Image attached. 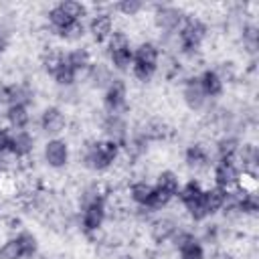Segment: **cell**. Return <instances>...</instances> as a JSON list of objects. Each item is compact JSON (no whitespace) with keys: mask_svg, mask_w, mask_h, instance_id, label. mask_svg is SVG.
<instances>
[{"mask_svg":"<svg viewBox=\"0 0 259 259\" xmlns=\"http://www.w3.org/2000/svg\"><path fill=\"white\" fill-rule=\"evenodd\" d=\"M119 146L109 140H95L83 150V164L91 170H107L119 158Z\"/></svg>","mask_w":259,"mask_h":259,"instance_id":"1","label":"cell"},{"mask_svg":"<svg viewBox=\"0 0 259 259\" xmlns=\"http://www.w3.org/2000/svg\"><path fill=\"white\" fill-rule=\"evenodd\" d=\"M178 42H180V49L184 53H196L198 47L202 45V40L206 38V24L200 20V18H184L182 26L178 28Z\"/></svg>","mask_w":259,"mask_h":259,"instance_id":"2","label":"cell"},{"mask_svg":"<svg viewBox=\"0 0 259 259\" xmlns=\"http://www.w3.org/2000/svg\"><path fill=\"white\" fill-rule=\"evenodd\" d=\"M172 241H174V247H176L178 253H180V259H204L202 241L196 239L192 233L178 229V231L174 233Z\"/></svg>","mask_w":259,"mask_h":259,"instance_id":"3","label":"cell"},{"mask_svg":"<svg viewBox=\"0 0 259 259\" xmlns=\"http://www.w3.org/2000/svg\"><path fill=\"white\" fill-rule=\"evenodd\" d=\"M125 97H127L125 83L121 79H113L105 87V97H103V107H105L107 115H121V111L127 105L125 103Z\"/></svg>","mask_w":259,"mask_h":259,"instance_id":"4","label":"cell"},{"mask_svg":"<svg viewBox=\"0 0 259 259\" xmlns=\"http://www.w3.org/2000/svg\"><path fill=\"white\" fill-rule=\"evenodd\" d=\"M105 198L103 200H95V202H85L81 204V227L85 233H95L103 221H105Z\"/></svg>","mask_w":259,"mask_h":259,"instance_id":"5","label":"cell"},{"mask_svg":"<svg viewBox=\"0 0 259 259\" xmlns=\"http://www.w3.org/2000/svg\"><path fill=\"white\" fill-rule=\"evenodd\" d=\"M154 22L160 30L164 32H174L182 26L184 22V14L180 8L176 6H158L154 12Z\"/></svg>","mask_w":259,"mask_h":259,"instance_id":"6","label":"cell"},{"mask_svg":"<svg viewBox=\"0 0 259 259\" xmlns=\"http://www.w3.org/2000/svg\"><path fill=\"white\" fill-rule=\"evenodd\" d=\"M101 127H103L105 140L113 142L119 148H123L127 144V123L121 115H105Z\"/></svg>","mask_w":259,"mask_h":259,"instance_id":"7","label":"cell"},{"mask_svg":"<svg viewBox=\"0 0 259 259\" xmlns=\"http://www.w3.org/2000/svg\"><path fill=\"white\" fill-rule=\"evenodd\" d=\"M45 162L51 168H63L69 162V146L65 140L53 138L45 146Z\"/></svg>","mask_w":259,"mask_h":259,"instance_id":"8","label":"cell"},{"mask_svg":"<svg viewBox=\"0 0 259 259\" xmlns=\"http://www.w3.org/2000/svg\"><path fill=\"white\" fill-rule=\"evenodd\" d=\"M40 127L49 136H59L67 127V115L61 107H47L40 115Z\"/></svg>","mask_w":259,"mask_h":259,"instance_id":"9","label":"cell"},{"mask_svg":"<svg viewBox=\"0 0 259 259\" xmlns=\"http://www.w3.org/2000/svg\"><path fill=\"white\" fill-rule=\"evenodd\" d=\"M214 182L219 188H231L237 184V178H239V168L235 164V160H219L217 166H214Z\"/></svg>","mask_w":259,"mask_h":259,"instance_id":"10","label":"cell"},{"mask_svg":"<svg viewBox=\"0 0 259 259\" xmlns=\"http://www.w3.org/2000/svg\"><path fill=\"white\" fill-rule=\"evenodd\" d=\"M34 150V138L26 132V130H16L10 134V154L18 160V158H28L30 152Z\"/></svg>","mask_w":259,"mask_h":259,"instance_id":"11","label":"cell"},{"mask_svg":"<svg viewBox=\"0 0 259 259\" xmlns=\"http://www.w3.org/2000/svg\"><path fill=\"white\" fill-rule=\"evenodd\" d=\"M182 99L190 109H200L206 103V95H204V91H202V87L198 83V77H190V79L184 81Z\"/></svg>","mask_w":259,"mask_h":259,"instance_id":"12","label":"cell"},{"mask_svg":"<svg viewBox=\"0 0 259 259\" xmlns=\"http://www.w3.org/2000/svg\"><path fill=\"white\" fill-rule=\"evenodd\" d=\"M178 223L170 217H162V219H156L152 225H150V235L156 243H166V241H172L174 233L178 231Z\"/></svg>","mask_w":259,"mask_h":259,"instance_id":"13","label":"cell"},{"mask_svg":"<svg viewBox=\"0 0 259 259\" xmlns=\"http://www.w3.org/2000/svg\"><path fill=\"white\" fill-rule=\"evenodd\" d=\"M111 30H113V20H111V16L105 14V12L95 14V16L91 18V22H89V32H91L93 40H97V42L107 40L109 34H111Z\"/></svg>","mask_w":259,"mask_h":259,"instance_id":"14","label":"cell"},{"mask_svg":"<svg viewBox=\"0 0 259 259\" xmlns=\"http://www.w3.org/2000/svg\"><path fill=\"white\" fill-rule=\"evenodd\" d=\"M32 101V89L26 83H10L6 85V103L8 105H28Z\"/></svg>","mask_w":259,"mask_h":259,"instance_id":"15","label":"cell"},{"mask_svg":"<svg viewBox=\"0 0 259 259\" xmlns=\"http://www.w3.org/2000/svg\"><path fill=\"white\" fill-rule=\"evenodd\" d=\"M184 162H186V166H188L190 170L198 172V170H204V168L208 166L210 158H208V152H206L204 146L192 144V146H188V150H186V154H184Z\"/></svg>","mask_w":259,"mask_h":259,"instance_id":"16","label":"cell"},{"mask_svg":"<svg viewBox=\"0 0 259 259\" xmlns=\"http://www.w3.org/2000/svg\"><path fill=\"white\" fill-rule=\"evenodd\" d=\"M198 83H200V87H202L206 97H219L223 93V89H225V83L221 81V77L212 69L202 71V75L198 77Z\"/></svg>","mask_w":259,"mask_h":259,"instance_id":"17","label":"cell"},{"mask_svg":"<svg viewBox=\"0 0 259 259\" xmlns=\"http://www.w3.org/2000/svg\"><path fill=\"white\" fill-rule=\"evenodd\" d=\"M225 196H227V190L225 188H219V186H212V188H206L202 192V202H204V208L210 214L223 210V204H225Z\"/></svg>","mask_w":259,"mask_h":259,"instance_id":"18","label":"cell"},{"mask_svg":"<svg viewBox=\"0 0 259 259\" xmlns=\"http://www.w3.org/2000/svg\"><path fill=\"white\" fill-rule=\"evenodd\" d=\"M154 188L160 190V192H164V194H168V196L172 198V196H176L178 190H180V180H178V176H176L172 170H162V172L158 174V178H156Z\"/></svg>","mask_w":259,"mask_h":259,"instance_id":"19","label":"cell"},{"mask_svg":"<svg viewBox=\"0 0 259 259\" xmlns=\"http://www.w3.org/2000/svg\"><path fill=\"white\" fill-rule=\"evenodd\" d=\"M158 59H160V51L154 42H142L134 51V61L136 63H144V65H150V67L158 69Z\"/></svg>","mask_w":259,"mask_h":259,"instance_id":"20","label":"cell"},{"mask_svg":"<svg viewBox=\"0 0 259 259\" xmlns=\"http://www.w3.org/2000/svg\"><path fill=\"white\" fill-rule=\"evenodd\" d=\"M152 194H154V186L150 182H146V180H138V182H134L130 186V196L140 206H148L150 200H152Z\"/></svg>","mask_w":259,"mask_h":259,"instance_id":"21","label":"cell"},{"mask_svg":"<svg viewBox=\"0 0 259 259\" xmlns=\"http://www.w3.org/2000/svg\"><path fill=\"white\" fill-rule=\"evenodd\" d=\"M65 61L67 65L75 71V73H81V71H87L91 67V55L87 49H75L71 53L65 55Z\"/></svg>","mask_w":259,"mask_h":259,"instance_id":"22","label":"cell"},{"mask_svg":"<svg viewBox=\"0 0 259 259\" xmlns=\"http://www.w3.org/2000/svg\"><path fill=\"white\" fill-rule=\"evenodd\" d=\"M6 119H8V123H10L14 130H24V127L28 125V121H30L28 107H24V105H8Z\"/></svg>","mask_w":259,"mask_h":259,"instance_id":"23","label":"cell"},{"mask_svg":"<svg viewBox=\"0 0 259 259\" xmlns=\"http://www.w3.org/2000/svg\"><path fill=\"white\" fill-rule=\"evenodd\" d=\"M87 73H89V79L93 81L95 87H107L113 81L111 71H109V67L105 63H91V67L87 69Z\"/></svg>","mask_w":259,"mask_h":259,"instance_id":"24","label":"cell"},{"mask_svg":"<svg viewBox=\"0 0 259 259\" xmlns=\"http://www.w3.org/2000/svg\"><path fill=\"white\" fill-rule=\"evenodd\" d=\"M241 144L237 138L233 136H225L217 142V152H219V160H235L237 152H239Z\"/></svg>","mask_w":259,"mask_h":259,"instance_id":"25","label":"cell"},{"mask_svg":"<svg viewBox=\"0 0 259 259\" xmlns=\"http://www.w3.org/2000/svg\"><path fill=\"white\" fill-rule=\"evenodd\" d=\"M202 192H204V188H202V184H200L198 180H188L184 186H180V190H178V198H180L182 204L186 206V204L198 200V198L202 196Z\"/></svg>","mask_w":259,"mask_h":259,"instance_id":"26","label":"cell"},{"mask_svg":"<svg viewBox=\"0 0 259 259\" xmlns=\"http://www.w3.org/2000/svg\"><path fill=\"white\" fill-rule=\"evenodd\" d=\"M18 190H20L18 176L12 174L10 170L8 172H0V196H4V198L18 196Z\"/></svg>","mask_w":259,"mask_h":259,"instance_id":"27","label":"cell"},{"mask_svg":"<svg viewBox=\"0 0 259 259\" xmlns=\"http://www.w3.org/2000/svg\"><path fill=\"white\" fill-rule=\"evenodd\" d=\"M109 59H111V65L117 71H125L134 63V51H132V47L115 49V51H109Z\"/></svg>","mask_w":259,"mask_h":259,"instance_id":"28","label":"cell"},{"mask_svg":"<svg viewBox=\"0 0 259 259\" xmlns=\"http://www.w3.org/2000/svg\"><path fill=\"white\" fill-rule=\"evenodd\" d=\"M49 22H51V26L61 34V32H65L71 24H75V20H71L65 12H63V8L61 6H55V8H51L49 10Z\"/></svg>","mask_w":259,"mask_h":259,"instance_id":"29","label":"cell"},{"mask_svg":"<svg viewBox=\"0 0 259 259\" xmlns=\"http://www.w3.org/2000/svg\"><path fill=\"white\" fill-rule=\"evenodd\" d=\"M16 241L20 245V251H22V257H32L36 255V249H38V243H36V237L28 231H22L16 235Z\"/></svg>","mask_w":259,"mask_h":259,"instance_id":"30","label":"cell"},{"mask_svg":"<svg viewBox=\"0 0 259 259\" xmlns=\"http://www.w3.org/2000/svg\"><path fill=\"white\" fill-rule=\"evenodd\" d=\"M237 184H239V192H243V194L257 192V174L251 170H243V172H239Z\"/></svg>","mask_w":259,"mask_h":259,"instance_id":"31","label":"cell"},{"mask_svg":"<svg viewBox=\"0 0 259 259\" xmlns=\"http://www.w3.org/2000/svg\"><path fill=\"white\" fill-rule=\"evenodd\" d=\"M61 8H63V12L71 18V20H75V22H81V18L85 16V6L81 4V2H75V0H67V2H61L59 4Z\"/></svg>","mask_w":259,"mask_h":259,"instance_id":"32","label":"cell"},{"mask_svg":"<svg viewBox=\"0 0 259 259\" xmlns=\"http://www.w3.org/2000/svg\"><path fill=\"white\" fill-rule=\"evenodd\" d=\"M53 77H55V81L59 83V85H65V87H69V85H73L75 83V77H77V73L67 65V61H63V65L53 73Z\"/></svg>","mask_w":259,"mask_h":259,"instance_id":"33","label":"cell"},{"mask_svg":"<svg viewBox=\"0 0 259 259\" xmlns=\"http://www.w3.org/2000/svg\"><path fill=\"white\" fill-rule=\"evenodd\" d=\"M0 259H22V251H20V245L14 239H8L2 247H0Z\"/></svg>","mask_w":259,"mask_h":259,"instance_id":"34","label":"cell"},{"mask_svg":"<svg viewBox=\"0 0 259 259\" xmlns=\"http://www.w3.org/2000/svg\"><path fill=\"white\" fill-rule=\"evenodd\" d=\"M132 73H134V77L138 79V81H150L152 77H154V73H156V67H150V65H144V63H132Z\"/></svg>","mask_w":259,"mask_h":259,"instance_id":"35","label":"cell"},{"mask_svg":"<svg viewBox=\"0 0 259 259\" xmlns=\"http://www.w3.org/2000/svg\"><path fill=\"white\" fill-rule=\"evenodd\" d=\"M123 47H130V38L125 32L121 30H113L107 38V53L109 51H115V49H123Z\"/></svg>","mask_w":259,"mask_h":259,"instance_id":"36","label":"cell"},{"mask_svg":"<svg viewBox=\"0 0 259 259\" xmlns=\"http://www.w3.org/2000/svg\"><path fill=\"white\" fill-rule=\"evenodd\" d=\"M115 8H117L121 14H125V16H136V14L144 8V4L138 2V0H121L119 4H115Z\"/></svg>","mask_w":259,"mask_h":259,"instance_id":"37","label":"cell"},{"mask_svg":"<svg viewBox=\"0 0 259 259\" xmlns=\"http://www.w3.org/2000/svg\"><path fill=\"white\" fill-rule=\"evenodd\" d=\"M186 210H188V214H190L194 221H204V219L208 217V212H206V208H204V202H202V196H200L198 200L186 204Z\"/></svg>","mask_w":259,"mask_h":259,"instance_id":"38","label":"cell"},{"mask_svg":"<svg viewBox=\"0 0 259 259\" xmlns=\"http://www.w3.org/2000/svg\"><path fill=\"white\" fill-rule=\"evenodd\" d=\"M61 36L67 38V40H77V38H81V36H83V24H81V22L71 24L65 32H61Z\"/></svg>","mask_w":259,"mask_h":259,"instance_id":"39","label":"cell"},{"mask_svg":"<svg viewBox=\"0 0 259 259\" xmlns=\"http://www.w3.org/2000/svg\"><path fill=\"white\" fill-rule=\"evenodd\" d=\"M10 134L12 132L0 127V156L2 154H8V150H10Z\"/></svg>","mask_w":259,"mask_h":259,"instance_id":"40","label":"cell"},{"mask_svg":"<svg viewBox=\"0 0 259 259\" xmlns=\"http://www.w3.org/2000/svg\"><path fill=\"white\" fill-rule=\"evenodd\" d=\"M4 38H6V32L0 28V51H2V47H4Z\"/></svg>","mask_w":259,"mask_h":259,"instance_id":"41","label":"cell"}]
</instances>
